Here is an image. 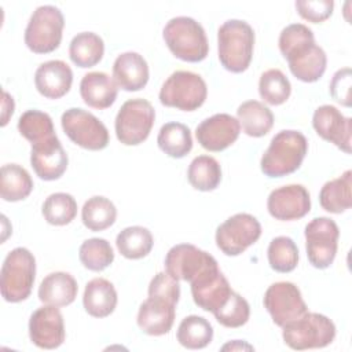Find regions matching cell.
Wrapping results in <instances>:
<instances>
[{"mask_svg": "<svg viewBox=\"0 0 352 352\" xmlns=\"http://www.w3.org/2000/svg\"><path fill=\"white\" fill-rule=\"evenodd\" d=\"M320 206L330 213H342L352 205V172L348 169L337 179L326 182L319 192Z\"/></svg>", "mask_w": 352, "mask_h": 352, "instance_id": "cell-28", "label": "cell"}, {"mask_svg": "<svg viewBox=\"0 0 352 352\" xmlns=\"http://www.w3.org/2000/svg\"><path fill=\"white\" fill-rule=\"evenodd\" d=\"M18 131L30 144H37L56 136L50 114L34 109L22 113L18 120Z\"/></svg>", "mask_w": 352, "mask_h": 352, "instance_id": "cell-36", "label": "cell"}, {"mask_svg": "<svg viewBox=\"0 0 352 352\" xmlns=\"http://www.w3.org/2000/svg\"><path fill=\"white\" fill-rule=\"evenodd\" d=\"M65 323L59 307L37 308L29 319V338L41 349H55L65 341Z\"/></svg>", "mask_w": 352, "mask_h": 352, "instance_id": "cell-16", "label": "cell"}, {"mask_svg": "<svg viewBox=\"0 0 352 352\" xmlns=\"http://www.w3.org/2000/svg\"><path fill=\"white\" fill-rule=\"evenodd\" d=\"M81 264L94 272L106 270L114 260L111 245L103 238H89L84 241L78 249Z\"/></svg>", "mask_w": 352, "mask_h": 352, "instance_id": "cell-39", "label": "cell"}, {"mask_svg": "<svg viewBox=\"0 0 352 352\" xmlns=\"http://www.w3.org/2000/svg\"><path fill=\"white\" fill-rule=\"evenodd\" d=\"M191 285L194 302L208 312H214L228 300L232 289L219 267L212 268L198 276Z\"/></svg>", "mask_w": 352, "mask_h": 352, "instance_id": "cell-20", "label": "cell"}, {"mask_svg": "<svg viewBox=\"0 0 352 352\" xmlns=\"http://www.w3.org/2000/svg\"><path fill=\"white\" fill-rule=\"evenodd\" d=\"M154 120L155 110L148 100L129 99L122 103L116 116V136L125 146H138L148 138Z\"/></svg>", "mask_w": 352, "mask_h": 352, "instance_id": "cell-9", "label": "cell"}, {"mask_svg": "<svg viewBox=\"0 0 352 352\" xmlns=\"http://www.w3.org/2000/svg\"><path fill=\"white\" fill-rule=\"evenodd\" d=\"M36 278V258L26 248L12 249L4 258L0 271V290L7 302L26 300Z\"/></svg>", "mask_w": 352, "mask_h": 352, "instance_id": "cell-5", "label": "cell"}, {"mask_svg": "<svg viewBox=\"0 0 352 352\" xmlns=\"http://www.w3.org/2000/svg\"><path fill=\"white\" fill-rule=\"evenodd\" d=\"M69 158L58 136L32 144L30 165L34 173L45 182L59 179L67 169Z\"/></svg>", "mask_w": 352, "mask_h": 352, "instance_id": "cell-21", "label": "cell"}, {"mask_svg": "<svg viewBox=\"0 0 352 352\" xmlns=\"http://www.w3.org/2000/svg\"><path fill=\"white\" fill-rule=\"evenodd\" d=\"M176 302L161 297L148 296L139 307L138 326L147 336L168 334L173 326L176 315Z\"/></svg>", "mask_w": 352, "mask_h": 352, "instance_id": "cell-19", "label": "cell"}, {"mask_svg": "<svg viewBox=\"0 0 352 352\" xmlns=\"http://www.w3.org/2000/svg\"><path fill=\"white\" fill-rule=\"evenodd\" d=\"M254 30L241 19H228L217 30V52L221 66L231 73L245 72L253 58Z\"/></svg>", "mask_w": 352, "mask_h": 352, "instance_id": "cell-3", "label": "cell"}, {"mask_svg": "<svg viewBox=\"0 0 352 352\" xmlns=\"http://www.w3.org/2000/svg\"><path fill=\"white\" fill-rule=\"evenodd\" d=\"M208 96L205 80L188 70L173 72L160 89V102L166 107L183 111H194L199 109Z\"/></svg>", "mask_w": 352, "mask_h": 352, "instance_id": "cell-7", "label": "cell"}, {"mask_svg": "<svg viewBox=\"0 0 352 352\" xmlns=\"http://www.w3.org/2000/svg\"><path fill=\"white\" fill-rule=\"evenodd\" d=\"M33 180L29 172L18 164H6L1 166L0 195L3 201L18 202L30 195Z\"/></svg>", "mask_w": 352, "mask_h": 352, "instance_id": "cell-30", "label": "cell"}, {"mask_svg": "<svg viewBox=\"0 0 352 352\" xmlns=\"http://www.w3.org/2000/svg\"><path fill=\"white\" fill-rule=\"evenodd\" d=\"M270 267L282 274L292 272L298 264V248L289 236L274 238L267 249Z\"/></svg>", "mask_w": 352, "mask_h": 352, "instance_id": "cell-40", "label": "cell"}, {"mask_svg": "<svg viewBox=\"0 0 352 352\" xmlns=\"http://www.w3.org/2000/svg\"><path fill=\"white\" fill-rule=\"evenodd\" d=\"M162 37L169 51L184 62H201L208 56L209 43L199 22L190 16L169 19L162 30Z\"/></svg>", "mask_w": 352, "mask_h": 352, "instance_id": "cell-4", "label": "cell"}, {"mask_svg": "<svg viewBox=\"0 0 352 352\" xmlns=\"http://www.w3.org/2000/svg\"><path fill=\"white\" fill-rule=\"evenodd\" d=\"M305 249L308 261L319 270L330 267L336 258L340 230L329 217H315L305 226Z\"/></svg>", "mask_w": 352, "mask_h": 352, "instance_id": "cell-11", "label": "cell"}, {"mask_svg": "<svg viewBox=\"0 0 352 352\" xmlns=\"http://www.w3.org/2000/svg\"><path fill=\"white\" fill-rule=\"evenodd\" d=\"M14 99L12 96L7 92V91H3V103H1V126H6L10 117L12 116L14 113Z\"/></svg>", "mask_w": 352, "mask_h": 352, "instance_id": "cell-45", "label": "cell"}, {"mask_svg": "<svg viewBox=\"0 0 352 352\" xmlns=\"http://www.w3.org/2000/svg\"><path fill=\"white\" fill-rule=\"evenodd\" d=\"M312 126L322 139L336 144L346 154L351 153L352 120L345 117L336 106H319L314 111Z\"/></svg>", "mask_w": 352, "mask_h": 352, "instance_id": "cell-18", "label": "cell"}, {"mask_svg": "<svg viewBox=\"0 0 352 352\" xmlns=\"http://www.w3.org/2000/svg\"><path fill=\"white\" fill-rule=\"evenodd\" d=\"M239 121L227 113H217L205 118L195 129V136L201 147L219 153L230 147L239 136Z\"/></svg>", "mask_w": 352, "mask_h": 352, "instance_id": "cell-17", "label": "cell"}, {"mask_svg": "<svg viewBox=\"0 0 352 352\" xmlns=\"http://www.w3.org/2000/svg\"><path fill=\"white\" fill-rule=\"evenodd\" d=\"M117 301V292L110 280L104 278H94L85 285L82 305L88 315L94 318H106L114 312Z\"/></svg>", "mask_w": 352, "mask_h": 352, "instance_id": "cell-26", "label": "cell"}, {"mask_svg": "<svg viewBox=\"0 0 352 352\" xmlns=\"http://www.w3.org/2000/svg\"><path fill=\"white\" fill-rule=\"evenodd\" d=\"M308 151V140L294 129H283L278 132L264 151L260 168L268 177H283L296 172Z\"/></svg>", "mask_w": 352, "mask_h": 352, "instance_id": "cell-2", "label": "cell"}, {"mask_svg": "<svg viewBox=\"0 0 352 352\" xmlns=\"http://www.w3.org/2000/svg\"><path fill=\"white\" fill-rule=\"evenodd\" d=\"M351 85H352L351 67H342V69L337 70L331 78L330 95L340 104H342L345 107H351V104H352Z\"/></svg>", "mask_w": 352, "mask_h": 352, "instance_id": "cell-44", "label": "cell"}, {"mask_svg": "<svg viewBox=\"0 0 352 352\" xmlns=\"http://www.w3.org/2000/svg\"><path fill=\"white\" fill-rule=\"evenodd\" d=\"M278 45L297 80L315 82L324 74L327 66L326 52L315 43L314 32L307 25L292 23L283 28Z\"/></svg>", "mask_w": 352, "mask_h": 352, "instance_id": "cell-1", "label": "cell"}, {"mask_svg": "<svg viewBox=\"0 0 352 352\" xmlns=\"http://www.w3.org/2000/svg\"><path fill=\"white\" fill-rule=\"evenodd\" d=\"M148 296H161L177 304L180 298V285L177 279H175L166 271L158 272L150 280Z\"/></svg>", "mask_w": 352, "mask_h": 352, "instance_id": "cell-43", "label": "cell"}, {"mask_svg": "<svg viewBox=\"0 0 352 352\" xmlns=\"http://www.w3.org/2000/svg\"><path fill=\"white\" fill-rule=\"evenodd\" d=\"M190 184L198 191H213L221 182V168L216 158L210 155L195 157L187 169Z\"/></svg>", "mask_w": 352, "mask_h": 352, "instance_id": "cell-33", "label": "cell"}, {"mask_svg": "<svg viewBox=\"0 0 352 352\" xmlns=\"http://www.w3.org/2000/svg\"><path fill=\"white\" fill-rule=\"evenodd\" d=\"M157 144L166 155L172 158H183L192 148L191 131L182 122H166L158 132Z\"/></svg>", "mask_w": 352, "mask_h": 352, "instance_id": "cell-31", "label": "cell"}, {"mask_svg": "<svg viewBox=\"0 0 352 352\" xmlns=\"http://www.w3.org/2000/svg\"><path fill=\"white\" fill-rule=\"evenodd\" d=\"M41 213L48 224L66 226L72 223L77 214V202L74 197L67 192H54L45 198Z\"/></svg>", "mask_w": 352, "mask_h": 352, "instance_id": "cell-37", "label": "cell"}, {"mask_svg": "<svg viewBox=\"0 0 352 352\" xmlns=\"http://www.w3.org/2000/svg\"><path fill=\"white\" fill-rule=\"evenodd\" d=\"M236 120L243 132L252 138L265 136L274 126L272 111L258 100H246L236 110Z\"/></svg>", "mask_w": 352, "mask_h": 352, "instance_id": "cell-27", "label": "cell"}, {"mask_svg": "<svg viewBox=\"0 0 352 352\" xmlns=\"http://www.w3.org/2000/svg\"><path fill=\"white\" fill-rule=\"evenodd\" d=\"M65 18L62 11L51 4L37 7L25 29V44L34 54H50L62 41Z\"/></svg>", "mask_w": 352, "mask_h": 352, "instance_id": "cell-8", "label": "cell"}, {"mask_svg": "<svg viewBox=\"0 0 352 352\" xmlns=\"http://www.w3.org/2000/svg\"><path fill=\"white\" fill-rule=\"evenodd\" d=\"M221 349H223V351H226V349H231V351H234V349H253V346L249 345V344H246V342H242V341H239V340H235V341H232V342L226 344Z\"/></svg>", "mask_w": 352, "mask_h": 352, "instance_id": "cell-46", "label": "cell"}, {"mask_svg": "<svg viewBox=\"0 0 352 352\" xmlns=\"http://www.w3.org/2000/svg\"><path fill=\"white\" fill-rule=\"evenodd\" d=\"M282 329L285 344L296 351L324 348L336 337V324L333 320L318 312H305L301 318Z\"/></svg>", "mask_w": 352, "mask_h": 352, "instance_id": "cell-6", "label": "cell"}, {"mask_svg": "<svg viewBox=\"0 0 352 352\" xmlns=\"http://www.w3.org/2000/svg\"><path fill=\"white\" fill-rule=\"evenodd\" d=\"M148 65L138 52H122L113 63V80L124 91H140L148 82Z\"/></svg>", "mask_w": 352, "mask_h": 352, "instance_id": "cell-23", "label": "cell"}, {"mask_svg": "<svg viewBox=\"0 0 352 352\" xmlns=\"http://www.w3.org/2000/svg\"><path fill=\"white\" fill-rule=\"evenodd\" d=\"M213 315L221 326L228 329H236L243 326L249 320L250 307L249 302L239 293L232 290L224 305L214 311Z\"/></svg>", "mask_w": 352, "mask_h": 352, "instance_id": "cell-41", "label": "cell"}, {"mask_svg": "<svg viewBox=\"0 0 352 352\" xmlns=\"http://www.w3.org/2000/svg\"><path fill=\"white\" fill-rule=\"evenodd\" d=\"M77 280L63 271L48 274L38 286V300L47 305L66 307L77 297Z\"/></svg>", "mask_w": 352, "mask_h": 352, "instance_id": "cell-25", "label": "cell"}, {"mask_svg": "<svg viewBox=\"0 0 352 352\" xmlns=\"http://www.w3.org/2000/svg\"><path fill=\"white\" fill-rule=\"evenodd\" d=\"M118 94L114 80L104 72H89L80 81V95L85 104L103 110L110 107Z\"/></svg>", "mask_w": 352, "mask_h": 352, "instance_id": "cell-24", "label": "cell"}, {"mask_svg": "<svg viewBox=\"0 0 352 352\" xmlns=\"http://www.w3.org/2000/svg\"><path fill=\"white\" fill-rule=\"evenodd\" d=\"M73 84V72L70 66L59 59L41 63L34 73V85L38 94L47 99H59L65 96Z\"/></svg>", "mask_w": 352, "mask_h": 352, "instance_id": "cell-22", "label": "cell"}, {"mask_svg": "<svg viewBox=\"0 0 352 352\" xmlns=\"http://www.w3.org/2000/svg\"><path fill=\"white\" fill-rule=\"evenodd\" d=\"M104 54L102 37L94 32L77 33L69 44V56L78 67H92L98 65Z\"/></svg>", "mask_w": 352, "mask_h": 352, "instance_id": "cell-29", "label": "cell"}, {"mask_svg": "<svg viewBox=\"0 0 352 352\" xmlns=\"http://www.w3.org/2000/svg\"><path fill=\"white\" fill-rule=\"evenodd\" d=\"M117 219L116 205L106 197L94 195L84 202L81 209L82 224L91 231H103Z\"/></svg>", "mask_w": 352, "mask_h": 352, "instance_id": "cell-34", "label": "cell"}, {"mask_svg": "<svg viewBox=\"0 0 352 352\" xmlns=\"http://www.w3.org/2000/svg\"><path fill=\"white\" fill-rule=\"evenodd\" d=\"M118 252L129 260L146 257L154 245V238L150 230L142 226H131L118 232L116 238Z\"/></svg>", "mask_w": 352, "mask_h": 352, "instance_id": "cell-32", "label": "cell"}, {"mask_svg": "<svg viewBox=\"0 0 352 352\" xmlns=\"http://www.w3.org/2000/svg\"><path fill=\"white\" fill-rule=\"evenodd\" d=\"M264 308L279 327L301 318L308 312V307L300 289L292 282L272 283L264 293Z\"/></svg>", "mask_w": 352, "mask_h": 352, "instance_id": "cell-14", "label": "cell"}, {"mask_svg": "<svg viewBox=\"0 0 352 352\" xmlns=\"http://www.w3.org/2000/svg\"><path fill=\"white\" fill-rule=\"evenodd\" d=\"M333 0H297L296 10L301 18L312 23H320L333 14Z\"/></svg>", "mask_w": 352, "mask_h": 352, "instance_id": "cell-42", "label": "cell"}, {"mask_svg": "<svg viewBox=\"0 0 352 352\" xmlns=\"http://www.w3.org/2000/svg\"><path fill=\"white\" fill-rule=\"evenodd\" d=\"M60 124L67 138L85 150L99 151L109 144L110 136L106 125L84 109H67L60 117Z\"/></svg>", "mask_w": 352, "mask_h": 352, "instance_id": "cell-10", "label": "cell"}, {"mask_svg": "<svg viewBox=\"0 0 352 352\" xmlns=\"http://www.w3.org/2000/svg\"><path fill=\"white\" fill-rule=\"evenodd\" d=\"M261 235L260 221L249 213H236L216 230V245L226 256H239Z\"/></svg>", "mask_w": 352, "mask_h": 352, "instance_id": "cell-12", "label": "cell"}, {"mask_svg": "<svg viewBox=\"0 0 352 352\" xmlns=\"http://www.w3.org/2000/svg\"><path fill=\"white\" fill-rule=\"evenodd\" d=\"M176 338L179 344L187 349H202L210 344L213 338V327L208 319L198 315H190L180 322Z\"/></svg>", "mask_w": 352, "mask_h": 352, "instance_id": "cell-35", "label": "cell"}, {"mask_svg": "<svg viewBox=\"0 0 352 352\" xmlns=\"http://www.w3.org/2000/svg\"><path fill=\"white\" fill-rule=\"evenodd\" d=\"M165 271L177 280L194 282L206 271L219 267L216 258L208 252L191 245L179 243L172 246L165 256Z\"/></svg>", "mask_w": 352, "mask_h": 352, "instance_id": "cell-13", "label": "cell"}, {"mask_svg": "<svg viewBox=\"0 0 352 352\" xmlns=\"http://www.w3.org/2000/svg\"><path fill=\"white\" fill-rule=\"evenodd\" d=\"M258 94L265 103L279 106L289 99L292 85L282 70L268 69L260 76Z\"/></svg>", "mask_w": 352, "mask_h": 352, "instance_id": "cell-38", "label": "cell"}, {"mask_svg": "<svg viewBox=\"0 0 352 352\" xmlns=\"http://www.w3.org/2000/svg\"><path fill=\"white\" fill-rule=\"evenodd\" d=\"M268 213L280 221L302 219L311 210V197L301 184H287L272 190L267 198Z\"/></svg>", "mask_w": 352, "mask_h": 352, "instance_id": "cell-15", "label": "cell"}]
</instances>
